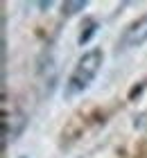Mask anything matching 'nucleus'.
<instances>
[{
    "mask_svg": "<svg viewBox=\"0 0 147 158\" xmlns=\"http://www.w3.org/2000/svg\"><path fill=\"white\" fill-rule=\"evenodd\" d=\"M100 66H102V52L100 50H88L84 52V56L77 61V66L72 68V73L68 77V81H66V97L72 99L75 95L79 93H84L91 81L95 79V75L100 73Z\"/></svg>",
    "mask_w": 147,
    "mask_h": 158,
    "instance_id": "obj_1",
    "label": "nucleus"
},
{
    "mask_svg": "<svg viewBox=\"0 0 147 158\" xmlns=\"http://www.w3.org/2000/svg\"><path fill=\"white\" fill-rule=\"evenodd\" d=\"M147 43V14L141 16L138 20L129 23L124 27L120 41H118V50H134V48H141Z\"/></svg>",
    "mask_w": 147,
    "mask_h": 158,
    "instance_id": "obj_2",
    "label": "nucleus"
},
{
    "mask_svg": "<svg viewBox=\"0 0 147 158\" xmlns=\"http://www.w3.org/2000/svg\"><path fill=\"white\" fill-rule=\"evenodd\" d=\"M25 124V118H23V113L16 111V109H7V104L2 106V147H7V142L14 140L16 135L20 133V129H23Z\"/></svg>",
    "mask_w": 147,
    "mask_h": 158,
    "instance_id": "obj_3",
    "label": "nucleus"
},
{
    "mask_svg": "<svg viewBox=\"0 0 147 158\" xmlns=\"http://www.w3.org/2000/svg\"><path fill=\"white\" fill-rule=\"evenodd\" d=\"M82 7H86V2H68V5H63V14H75L77 9H82Z\"/></svg>",
    "mask_w": 147,
    "mask_h": 158,
    "instance_id": "obj_4",
    "label": "nucleus"
}]
</instances>
